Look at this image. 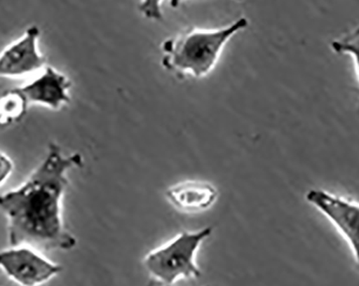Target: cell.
Segmentation results:
<instances>
[{"label": "cell", "mask_w": 359, "mask_h": 286, "mask_svg": "<svg viewBox=\"0 0 359 286\" xmlns=\"http://www.w3.org/2000/svg\"><path fill=\"white\" fill-rule=\"evenodd\" d=\"M40 29L32 25L0 54V78H18L43 67L46 58L38 51Z\"/></svg>", "instance_id": "obj_6"}, {"label": "cell", "mask_w": 359, "mask_h": 286, "mask_svg": "<svg viewBox=\"0 0 359 286\" xmlns=\"http://www.w3.org/2000/svg\"><path fill=\"white\" fill-rule=\"evenodd\" d=\"M83 164L80 153L65 156L62 148L51 142L29 178L0 195V210L8 219L11 247L27 245L38 251H70L76 247L78 241L62 222V201L69 184L68 171Z\"/></svg>", "instance_id": "obj_1"}, {"label": "cell", "mask_w": 359, "mask_h": 286, "mask_svg": "<svg viewBox=\"0 0 359 286\" xmlns=\"http://www.w3.org/2000/svg\"><path fill=\"white\" fill-rule=\"evenodd\" d=\"M249 27V20L240 18L217 29L193 28L166 40L161 46V64L175 74L203 78L213 70L226 44L239 32Z\"/></svg>", "instance_id": "obj_2"}, {"label": "cell", "mask_w": 359, "mask_h": 286, "mask_svg": "<svg viewBox=\"0 0 359 286\" xmlns=\"http://www.w3.org/2000/svg\"><path fill=\"white\" fill-rule=\"evenodd\" d=\"M28 100L19 88L0 95V128L21 122L27 114Z\"/></svg>", "instance_id": "obj_9"}, {"label": "cell", "mask_w": 359, "mask_h": 286, "mask_svg": "<svg viewBox=\"0 0 359 286\" xmlns=\"http://www.w3.org/2000/svg\"><path fill=\"white\" fill-rule=\"evenodd\" d=\"M161 3H163V0H141L139 10L145 19L161 21L163 20Z\"/></svg>", "instance_id": "obj_11"}, {"label": "cell", "mask_w": 359, "mask_h": 286, "mask_svg": "<svg viewBox=\"0 0 359 286\" xmlns=\"http://www.w3.org/2000/svg\"><path fill=\"white\" fill-rule=\"evenodd\" d=\"M70 88L69 78L53 67H46L41 76L19 88L29 104L60 110L64 104L70 102Z\"/></svg>", "instance_id": "obj_7"}, {"label": "cell", "mask_w": 359, "mask_h": 286, "mask_svg": "<svg viewBox=\"0 0 359 286\" xmlns=\"http://www.w3.org/2000/svg\"><path fill=\"white\" fill-rule=\"evenodd\" d=\"M13 162L11 158L4 153L0 152V186L5 184L13 172Z\"/></svg>", "instance_id": "obj_12"}, {"label": "cell", "mask_w": 359, "mask_h": 286, "mask_svg": "<svg viewBox=\"0 0 359 286\" xmlns=\"http://www.w3.org/2000/svg\"><path fill=\"white\" fill-rule=\"evenodd\" d=\"M212 231L211 226L198 231H183L170 243L150 252L145 257L144 266L151 277L166 286H172L181 279H198L201 271L195 261L196 253Z\"/></svg>", "instance_id": "obj_3"}, {"label": "cell", "mask_w": 359, "mask_h": 286, "mask_svg": "<svg viewBox=\"0 0 359 286\" xmlns=\"http://www.w3.org/2000/svg\"><path fill=\"white\" fill-rule=\"evenodd\" d=\"M207 286H210V285H207Z\"/></svg>", "instance_id": "obj_14"}, {"label": "cell", "mask_w": 359, "mask_h": 286, "mask_svg": "<svg viewBox=\"0 0 359 286\" xmlns=\"http://www.w3.org/2000/svg\"><path fill=\"white\" fill-rule=\"evenodd\" d=\"M306 200L332 222L359 265V203L318 189H310Z\"/></svg>", "instance_id": "obj_5"}, {"label": "cell", "mask_w": 359, "mask_h": 286, "mask_svg": "<svg viewBox=\"0 0 359 286\" xmlns=\"http://www.w3.org/2000/svg\"><path fill=\"white\" fill-rule=\"evenodd\" d=\"M0 268L20 286H41L60 275L62 267L42 257L38 250L18 245L0 252Z\"/></svg>", "instance_id": "obj_4"}, {"label": "cell", "mask_w": 359, "mask_h": 286, "mask_svg": "<svg viewBox=\"0 0 359 286\" xmlns=\"http://www.w3.org/2000/svg\"><path fill=\"white\" fill-rule=\"evenodd\" d=\"M183 1H184V0H170V6L171 7L175 8V9H177V8L183 3ZM237 1H241V0H237Z\"/></svg>", "instance_id": "obj_13"}, {"label": "cell", "mask_w": 359, "mask_h": 286, "mask_svg": "<svg viewBox=\"0 0 359 286\" xmlns=\"http://www.w3.org/2000/svg\"><path fill=\"white\" fill-rule=\"evenodd\" d=\"M332 49L337 54H350L354 57L359 81V27L340 39L332 42ZM359 110V104H358Z\"/></svg>", "instance_id": "obj_10"}, {"label": "cell", "mask_w": 359, "mask_h": 286, "mask_svg": "<svg viewBox=\"0 0 359 286\" xmlns=\"http://www.w3.org/2000/svg\"><path fill=\"white\" fill-rule=\"evenodd\" d=\"M166 198L177 210L198 213L209 210L219 197L213 185L201 181L177 183L166 189Z\"/></svg>", "instance_id": "obj_8"}]
</instances>
